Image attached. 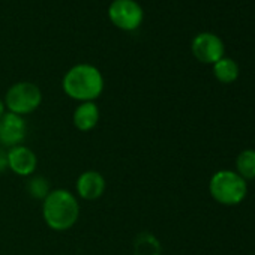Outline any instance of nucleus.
I'll use <instances>...</instances> for the list:
<instances>
[{
  "label": "nucleus",
  "instance_id": "1",
  "mask_svg": "<svg viewBox=\"0 0 255 255\" xmlns=\"http://www.w3.org/2000/svg\"><path fill=\"white\" fill-rule=\"evenodd\" d=\"M65 95L80 102H96L105 89V80L99 68L92 63H77L71 66L62 78Z\"/></svg>",
  "mask_w": 255,
  "mask_h": 255
},
{
  "label": "nucleus",
  "instance_id": "2",
  "mask_svg": "<svg viewBox=\"0 0 255 255\" xmlns=\"http://www.w3.org/2000/svg\"><path fill=\"white\" fill-rule=\"evenodd\" d=\"M78 197L69 189H51L42 201V219L45 225L57 233L71 230L80 219Z\"/></svg>",
  "mask_w": 255,
  "mask_h": 255
},
{
  "label": "nucleus",
  "instance_id": "3",
  "mask_svg": "<svg viewBox=\"0 0 255 255\" xmlns=\"http://www.w3.org/2000/svg\"><path fill=\"white\" fill-rule=\"evenodd\" d=\"M212 198L222 206L240 204L248 194V183L233 170L216 171L209 182Z\"/></svg>",
  "mask_w": 255,
  "mask_h": 255
},
{
  "label": "nucleus",
  "instance_id": "4",
  "mask_svg": "<svg viewBox=\"0 0 255 255\" xmlns=\"http://www.w3.org/2000/svg\"><path fill=\"white\" fill-rule=\"evenodd\" d=\"M42 98V90L38 84L32 81H18L6 90L3 102L6 111L26 117L41 107Z\"/></svg>",
  "mask_w": 255,
  "mask_h": 255
},
{
  "label": "nucleus",
  "instance_id": "5",
  "mask_svg": "<svg viewBox=\"0 0 255 255\" xmlns=\"http://www.w3.org/2000/svg\"><path fill=\"white\" fill-rule=\"evenodd\" d=\"M111 24L123 32H135L144 20V11L137 0H113L108 6Z\"/></svg>",
  "mask_w": 255,
  "mask_h": 255
},
{
  "label": "nucleus",
  "instance_id": "6",
  "mask_svg": "<svg viewBox=\"0 0 255 255\" xmlns=\"http://www.w3.org/2000/svg\"><path fill=\"white\" fill-rule=\"evenodd\" d=\"M191 50H192L194 57L198 62L206 63V65H213L225 56L224 41L212 32L198 33L192 39Z\"/></svg>",
  "mask_w": 255,
  "mask_h": 255
},
{
  "label": "nucleus",
  "instance_id": "7",
  "mask_svg": "<svg viewBox=\"0 0 255 255\" xmlns=\"http://www.w3.org/2000/svg\"><path fill=\"white\" fill-rule=\"evenodd\" d=\"M27 137V122L24 117L6 111L0 119V147L11 149L24 143Z\"/></svg>",
  "mask_w": 255,
  "mask_h": 255
},
{
  "label": "nucleus",
  "instance_id": "8",
  "mask_svg": "<svg viewBox=\"0 0 255 255\" xmlns=\"http://www.w3.org/2000/svg\"><path fill=\"white\" fill-rule=\"evenodd\" d=\"M8 170L26 179L33 176L38 170L36 153L24 144L8 149Z\"/></svg>",
  "mask_w": 255,
  "mask_h": 255
},
{
  "label": "nucleus",
  "instance_id": "9",
  "mask_svg": "<svg viewBox=\"0 0 255 255\" xmlns=\"http://www.w3.org/2000/svg\"><path fill=\"white\" fill-rule=\"evenodd\" d=\"M105 191L107 180L96 170H86L75 180V194L81 200L96 201L105 194Z\"/></svg>",
  "mask_w": 255,
  "mask_h": 255
},
{
  "label": "nucleus",
  "instance_id": "10",
  "mask_svg": "<svg viewBox=\"0 0 255 255\" xmlns=\"http://www.w3.org/2000/svg\"><path fill=\"white\" fill-rule=\"evenodd\" d=\"M101 111L96 102H80L72 113V123L80 132H90L98 126Z\"/></svg>",
  "mask_w": 255,
  "mask_h": 255
},
{
  "label": "nucleus",
  "instance_id": "11",
  "mask_svg": "<svg viewBox=\"0 0 255 255\" xmlns=\"http://www.w3.org/2000/svg\"><path fill=\"white\" fill-rule=\"evenodd\" d=\"M213 75L218 81L224 84H230L239 77V65L231 57H222L216 63H213Z\"/></svg>",
  "mask_w": 255,
  "mask_h": 255
},
{
  "label": "nucleus",
  "instance_id": "12",
  "mask_svg": "<svg viewBox=\"0 0 255 255\" xmlns=\"http://www.w3.org/2000/svg\"><path fill=\"white\" fill-rule=\"evenodd\" d=\"M26 192L29 194L30 198L44 201L47 198V195L51 192L50 180L45 176L35 173L33 176L27 177V180H26Z\"/></svg>",
  "mask_w": 255,
  "mask_h": 255
},
{
  "label": "nucleus",
  "instance_id": "13",
  "mask_svg": "<svg viewBox=\"0 0 255 255\" xmlns=\"http://www.w3.org/2000/svg\"><path fill=\"white\" fill-rule=\"evenodd\" d=\"M161 243L150 233H140L134 240V255H161Z\"/></svg>",
  "mask_w": 255,
  "mask_h": 255
},
{
  "label": "nucleus",
  "instance_id": "14",
  "mask_svg": "<svg viewBox=\"0 0 255 255\" xmlns=\"http://www.w3.org/2000/svg\"><path fill=\"white\" fill-rule=\"evenodd\" d=\"M236 173L243 180H252L255 179V150L246 149L239 153L236 158Z\"/></svg>",
  "mask_w": 255,
  "mask_h": 255
},
{
  "label": "nucleus",
  "instance_id": "15",
  "mask_svg": "<svg viewBox=\"0 0 255 255\" xmlns=\"http://www.w3.org/2000/svg\"><path fill=\"white\" fill-rule=\"evenodd\" d=\"M8 171V149L0 147V174Z\"/></svg>",
  "mask_w": 255,
  "mask_h": 255
},
{
  "label": "nucleus",
  "instance_id": "16",
  "mask_svg": "<svg viewBox=\"0 0 255 255\" xmlns=\"http://www.w3.org/2000/svg\"><path fill=\"white\" fill-rule=\"evenodd\" d=\"M6 113V107H5V102H3V99L0 98V119L3 117V114Z\"/></svg>",
  "mask_w": 255,
  "mask_h": 255
}]
</instances>
